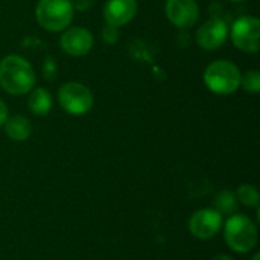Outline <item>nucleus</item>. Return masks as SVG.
<instances>
[{"label":"nucleus","mask_w":260,"mask_h":260,"mask_svg":"<svg viewBox=\"0 0 260 260\" xmlns=\"http://www.w3.org/2000/svg\"><path fill=\"white\" fill-rule=\"evenodd\" d=\"M0 85L11 94H24L35 85V72L24 58L9 55L0 61Z\"/></svg>","instance_id":"obj_1"},{"label":"nucleus","mask_w":260,"mask_h":260,"mask_svg":"<svg viewBox=\"0 0 260 260\" xmlns=\"http://www.w3.org/2000/svg\"><path fill=\"white\" fill-rule=\"evenodd\" d=\"M224 238L227 245L236 253H250L257 244L256 224L245 215L235 213L229 216L224 225Z\"/></svg>","instance_id":"obj_2"},{"label":"nucleus","mask_w":260,"mask_h":260,"mask_svg":"<svg viewBox=\"0 0 260 260\" xmlns=\"http://www.w3.org/2000/svg\"><path fill=\"white\" fill-rule=\"evenodd\" d=\"M204 82L207 88L216 94H230L241 85V72L233 62L218 59L207 66L204 72Z\"/></svg>","instance_id":"obj_3"},{"label":"nucleus","mask_w":260,"mask_h":260,"mask_svg":"<svg viewBox=\"0 0 260 260\" xmlns=\"http://www.w3.org/2000/svg\"><path fill=\"white\" fill-rule=\"evenodd\" d=\"M37 20L47 30H62L73 18V5L70 0H40L37 5Z\"/></svg>","instance_id":"obj_4"},{"label":"nucleus","mask_w":260,"mask_h":260,"mask_svg":"<svg viewBox=\"0 0 260 260\" xmlns=\"http://www.w3.org/2000/svg\"><path fill=\"white\" fill-rule=\"evenodd\" d=\"M59 104L61 107L73 116L85 114L93 105V94L91 91L79 84V82H67L59 90Z\"/></svg>","instance_id":"obj_5"},{"label":"nucleus","mask_w":260,"mask_h":260,"mask_svg":"<svg viewBox=\"0 0 260 260\" xmlns=\"http://www.w3.org/2000/svg\"><path fill=\"white\" fill-rule=\"evenodd\" d=\"M233 44L247 53H256L260 49V23L254 17H241L232 27Z\"/></svg>","instance_id":"obj_6"},{"label":"nucleus","mask_w":260,"mask_h":260,"mask_svg":"<svg viewBox=\"0 0 260 260\" xmlns=\"http://www.w3.org/2000/svg\"><path fill=\"white\" fill-rule=\"evenodd\" d=\"M222 229V215L215 209H201L195 212L189 221L190 233L203 241L212 239Z\"/></svg>","instance_id":"obj_7"},{"label":"nucleus","mask_w":260,"mask_h":260,"mask_svg":"<svg viewBox=\"0 0 260 260\" xmlns=\"http://www.w3.org/2000/svg\"><path fill=\"white\" fill-rule=\"evenodd\" d=\"M166 14L177 27H192L198 20V5L195 0H168Z\"/></svg>","instance_id":"obj_8"},{"label":"nucleus","mask_w":260,"mask_h":260,"mask_svg":"<svg viewBox=\"0 0 260 260\" xmlns=\"http://www.w3.org/2000/svg\"><path fill=\"white\" fill-rule=\"evenodd\" d=\"M227 24L222 20L218 18H212L209 21H206L197 32V41L198 44L206 49V50H215L218 47H221L225 40H227Z\"/></svg>","instance_id":"obj_9"},{"label":"nucleus","mask_w":260,"mask_h":260,"mask_svg":"<svg viewBox=\"0 0 260 260\" xmlns=\"http://www.w3.org/2000/svg\"><path fill=\"white\" fill-rule=\"evenodd\" d=\"M61 47L72 56H82L93 47V35L84 27H70L61 37Z\"/></svg>","instance_id":"obj_10"},{"label":"nucleus","mask_w":260,"mask_h":260,"mask_svg":"<svg viewBox=\"0 0 260 260\" xmlns=\"http://www.w3.org/2000/svg\"><path fill=\"white\" fill-rule=\"evenodd\" d=\"M136 0H108L104 9V17L110 26L120 27L136 15Z\"/></svg>","instance_id":"obj_11"},{"label":"nucleus","mask_w":260,"mask_h":260,"mask_svg":"<svg viewBox=\"0 0 260 260\" xmlns=\"http://www.w3.org/2000/svg\"><path fill=\"white\" fill-rule=\"evenodd\" d=\"M3 125H5V131L8 137L17 142L26 140L32 133V126L24 116H12L6 119Z\"/></svg>","instance_id":"obj_12"},{"label":"nucleus","mask_w":260,"mask_h":260,"mask_svg":"<svg viewBox=\"0 0 260 260\" xmlns=\"http://www.w3.org/2000/svg\"><path fill=\"white\" fill-rule=\"evenodd\" d=\"M27 105L30 108V111L37 116H44L50 111L52 107V98L49 94L47 90L44 88H37L30 93Z\"/></svg>","instance_id":"obj_13"},{"label":"nucleus","mask_w":260,"mask_h":260,"mask_svg":"<svg viewBox=\"0 0 260 260\" xmlns=\"http://www.w3.org/2000/svg\"><path fill=\"white\" fill-rule=\"evenodd\" d=\"M215 210L222 216H232L238 212V198L232 190H221L215 198Z\"/></svg>","instance_id":"obj_14"},{"label":"nucleus","mask_w":260,"mask_h":260,"mask_svg":"<svg viewBox=\"0 0 260 260\" xmlns=\"http://www.w3.org/2000/svg\"><path fill=\"white\" fill-rule=\"evenodd\" d=\"M236 198L241 204L248 207H259L260 195L253 184H242L236 190Z\"/></svg>","instance_id":"obj_15"},{"label":"nucleus","mask_w":260,"mask_h":260,"mask_svg":"<svg viewBox=\"0 0 260 260\" xmlns=\"http://www.w3.org/2000/svg\"><path fill=\"white\" fill-rule=\"evenodd\" d=\"M241 85L245 91L259 93L260 91V75L257 70H250L244 76H241Z\"/></svg>","instance_id":"obj_16"},{"label":"nucleus","mask_w":260,"mask_h":260,"mask_svg":"<svg viewBox=\"0 0 260 260\" xmlns=\"http://www.w3.org/2000/svg\"><path fill=\"white\" fill-rule=\"evenodd\" d=\"M102 37H104V40H105L107 43H114V41H117V38H119L117 27H114V26H110V24H108V26L104 29Z\"/></svg>","instance_id":"obj_17"},{"label":"nucleus","mask_w":260,"mask_h":260,"mask_svg":"<svg viewBox=\"0 0 260 260\" xmlns=\"http://www.w3.org/2000/svg\"><path fill=\"white\" fill-rule=\"evenodd\" d=\"M44 70H46V76H47V78L55 76V62L52 61V58H47V59H46Z\"/></svg>","instance_id":"obj_18"},{"label":"nucleus","mask_w":260,"mask_h":260,"mask_svg":"<svg viewBox=\"0 0 260 260\" xmlns=\"http://www.w3.org/2000/svg\"><path fill=\"white\" fill-rule=\"evenodd\" d=\"M8 119V108L5 105L3 101H0V126L5 123V120Z\"/></svg>","instance_id":"obj_19"},{"label":"nucleus","mask_w":260,"mask_h":260,"mask_svg":"<svg viewBox=\"0 0 260 260\" xmlns=\"http://www.w3.org/2000/svg\"><path fill=\"white\" fill-rule=\"evenodd\" d=\"M93 0H75V6L81 11H85L90 5H91Z\"/></svg>","instance_id":"obj_20"},{"label":"nucleus","mask_w":260,"mask_h":260,"mask_svg":"<svg viewBox=\"0 0 260 260\" xmlns=\"http://www.w3.org/2000/svg\"><path fill=\"white\" fill-rule=\"evenodd\" d=\"M212 260H233L230 256H227V254H218V256H215Z\"/></svg>","instance_id":"obj_21"},{"label":"nucleus","mask_w":260,"mask_h":260,"mask_svg":"<svg viewBox=\"0 0 260 260\" xmlns=\"http://www.w3.org/2000/svg\"><path fill=\"white\" fill-rule=\"evenodd\" d=\"M251 260H260V254H254V257Z\"/></svg>","instance_id":"obj_22"},{"label":"nucleus","mask_w":260,"mask_h":260,"mask_svg":"<svg viewBox=\"0 0 260 260\" xmlns=\"http://www.w3.org/2000/svg\"><path fill=\"white\" fill-rule=\"evenodd\" d=\"M230 2H245V0H230Z\"/></svg>","instance_id":"obj_23"}]
</instances>
